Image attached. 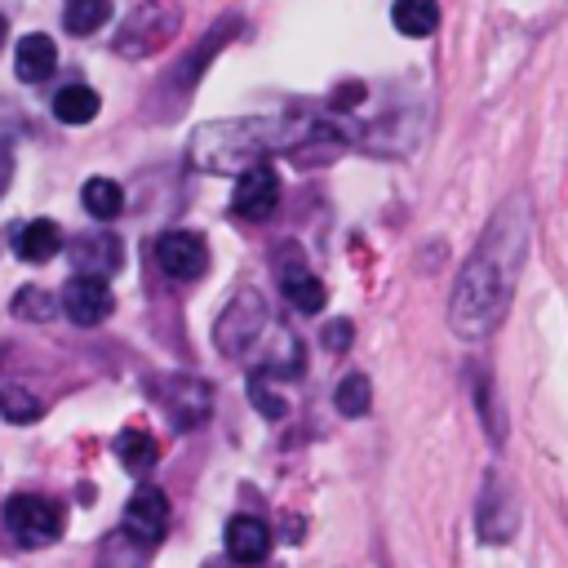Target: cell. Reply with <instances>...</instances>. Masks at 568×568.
<instances>
[{
	"label": "cell",
	"mask_w": 568,
	"mask_h": 568,
	"mask_svg": "<svg viewBox=\"0 0 568 568\" xmlns=\"http://www.w3.org/2000/svg\"><path fill=\"white\" fill-rule=\"evenodd\" d=\"M155 262L169 280H200L209 266V244L195 231H164L155 240Z\"/></svg>",
	"instance_id": "52a82bcc"
},
{
	"label": "cell",
	"mask_w": 568,
	"mask_h": 568,
	"mask_svg": "<svg viewBox=\"0 0 568 568\" xmlns=\"http://www.w3.org/2000/svg\"><path fill=\"white\" fill-rule=\"evenodd\" d=\"M355 142V124L324 115H240L209 120L191 133V164L204 173H244L266 155H297L306 164L328 160Z\"/></svg>",
	"instance_id": "6da1fadb"
},
{
	"label": "cell",
	"mask_w": 568,
	"mask_h": 568,
	"mask_svg": "<svg viewBox=\"0 0 568 568\" xmlns=\"http://www.w3.org/2000/svg\"><path fill=\"white\" fill-rule=\"evenodd\" d=\"M248 399H253L266 417H284V408H288V404L275 395V386L266 382V373H253V377H248Z\"/></svg>",
	"instance_id": "cb8c5ba5"
},
{
	"label": "cell",
	"mask_w": 568,
	"mask_h": 568,
	"mask_svg": "<svg viewBox=\"0 0 568 568\" xmlns=\"http://www.w3.org/2000/svg\"><path fill=\"white\" fill-rule=\"evenodd\" d=\"M98 93L89 89V84H67V89H58L53 93V115L62 120V124H89L93 115H98Z\"/></svg>",
	"instance_id": "e0dca14e"
},
{
	"label": "cell",
	"mask_w": 568,
	"mask_h": 568,
	"mask_svg": "<svg viewBox=\"0 0 568 568\" xmlns=\"http://www.w3.org/2000/svg\"><path fill=\"white\" fill-rule=\"evenodd\" d=\"M0 413L9 417V422H36L40 417V399L31 395V390H22V386H0Z\"/></svg>",
	"instance_id": "7402d4cb"
},
{
	"label": "cell",
	"mask_w": 568,
	"mask_h": 568,
	"mask_svg": "<svg viewBox=\"0 0 568 568\" xmlns=\"http://www.w3.org/2000/svg\"><path fill=\"white\" fill-rule=\"evenodd\" d=\"M275 204H280V178H275V169H271L266 160L253 164V169H244V173L235 178V195H231L235 217H244V222H266V217L275 213Z\"/></svg>",
	"instance_id": "5b68a950"
},
{
	"label": "cell",
	"mask_w": 568,
	"mask_h": 568,
	"mask_svg": "<svg viewBox=\"0 0 568 568\" xmlns=\"http://www.w3.org/2000/svg\"><path fill=\"white\" fill-rule=\"evenodd\" d=\"M390 22H395L399 36L422 40V36H430L439 27V0H395L390 4Z\"/></svg>",
	"instance_id": "2e32d148"
},
{
	"label": "cell",
	"mask_w": 568,
	"mask_h": 568,
	"mask_svg": "<svg viewBox=\"0 0 568 568\" xmlns=\"http://www.w3.org/2000/svg\"><path fill=\"white\" fill-rule=\"evenodd\" d=\"M62 248V231L49 217H31L22 231H13V253L22 262H49Z\"/></svg>",
	"instance_id": "5bb4252c"
},
{
	"label": "cell",
	"mask_w": 568,
	"mask_h": 568,
	"mask_svg": "<svg viewBox=\"0 0 568 568\" xmlns=\"http://www.w3.org/2000/svg\"><path fill=\"white\" fill-rule=\"evenodd\" d=\"M80 204H84L93 217L111 222V217L124 213V191H120V182H111V178H89V182L80 186Z\"/></svg>",
	"instance_id": "ac0fdd59"
},
{
	"label": "cell",
	"mask_w": 568,
	"mask_h": 568,
	"mask_svg": "<svg viewBox=\"0 0 568 568\" xmlns=\"http://www.w3.org/2000/svg\"><path fill=\"white\" fill-rule=\"evenodd\" d=\"M333 404H337L342 417H364L368 404H373V386H368V377H364V373H346V377L337 382V390H333Z\"/></svg>",
	"instance_id": "44dd1931"
},
{
	"label": "cell",
	"mask_w": 568,
	"mask_h": 568,
	"mask_svg": "<svg viewBox=\"0 0 568 568\" xmlns=\"http://www.w3.org/2000/svg\"><path fill=\"white\" fill-rule=\"evenodd\" d=\"M120 262H124V244H120V235H111V231H93V235H80V240L71 244V266H75L80 275L106 280V275L120 271Z\"/></svg>",
	"instance_id": "30bf717a"
},
{
	"label": "cell",
	"mask_w": 568,
	"mask_h": 568,
	"mask_svg": "<svg viewBox=\"0 0 568 568\" xmlns=\"http://www.w3.org/2000/svg\"><path fill=\"white\" fill-rule=\"evenodd\" d=\"M359 98H364V84L359 80H346V84L333 89V106H355Z\"/></svg>",
	"instance_id": "484cf974"
},
{
	"label": "cell",
	"mask_w": 568,
	"mask_h": 568,
	"mask_svg": "<svg viewBox=\"0 0 568 568\" xmlns=\"http://www.w3.org/2000/svg\"><path fill=\"white\" fill-rule=\"evenodd\" d=\"M9 182H13V151L9 142H0V195L9 191Z\"/></svg>",
	"instance_id": "4316f807"
},
{
	"label": "cell",
	"mask_w": 568,
	"mask_h": 568,
	"mask_svg": "<svg viewBox=\"0 0 568 568\" xmlns=\"http://www.w3.org/2000/svg\"><path fill=\"white\" fill-rule=\"evenodd\" d=\"M524 244H528V204L524 195H510L493 213L488 231L479 235V244L470 248L457 275V288L448 302V328L462 342H484L501 324L515 293L519 262H524Z\"/></svg>",
	"instance_id": "7a4b0ae2"
},
{
	"label": "cell",
	"mask_w": 568,
	"mask_h": 568,
	"mask_svg": "<svg viewBox=\"0 0 568 568\" xmlns=\"http://www.w3.org/2000/svg\"><path fill=\"white\" fill-rule=\"evenodd\" d=\"M351 337H355V324H351V320H333V324H324V346H328V351H346Z\"/></svg>",
	"instance_id": "d4e9b609"
},
{
	"label": "cell",
	"mask_w": 568,
	"mask_h": 568,
	"mask_svg": "<svg viewBox=\"0 0 568 568\" xmlns=\"http://www.w3.org/2000/svg\"><path fill=\"white\" fill-rule=\"evenodd\" d=\"M266 328H271V320H266L262 297H257V293H240L235 306L217 320V346H222L226 355H244L248 346L262 342Z\"/></svg>",
	"instance_id": "277c9868"
},
{
	"label": "cell",
	"mask_w": 568,
	"mask_h": 568,
	"mask_svg": "<svg viewBox=\"0 0 568 568\" xmlns=\"http://www.w3.org/2000/svg\"><path fill=\"white\" fill-rule=\"evenodd\" d=\"M280 288H284L288 306H293V311H302V315H315V311H324V302H328L324 284H320L306 266H288V271L280 275Z\"/></svg>",
	"instance_id": "9a60e30c"
},
{
	"label": "cell",
	"mask_w": 568,
	"mask_h": 568,
	"mask_svg": "<svg viewBox=\"0 0 568 568\" xmlns=\"http://www.w3.org/2000/svg\"><path fill=\"white\" fill-rule=\"evenodd\" d=\"M515 501H510V493L501 488V479H488V488H484V497H479V515H475V532H479V541H506L510 532H515Z\"/></svg>",
	"instance_id": "8fae6325"
},
{
	"label": "cell",
	"mask_w": 568,
	"mask_h": 568,
	"mask_svg": "<svg viewBox=\"0 0 568 568\" xmlns=\"http://www.w3.org/2000/svg\"><path fill=\"white\" fill-rule=\"evenodd\" d=\"M13 315H27V320H49L53 315V297L44 288H18L13 293Z\"/></svg>",
	"instance_id": "603a6c76"
},
{
	"label": "cell",
	"mask_w": 568,
	"mask_h": 568,
	"mask_svg": "<svg viewBox=\"0 0 568 568\" xmlns=\"http://www.w3.org/2000/svg\"><path fill=\"white\" fill-rule=\"evenodd\" d=\"M160 399H164V408H169V417H173L178 430L200 426L209 417V408H213V390L204 382H195V377H169L160 386Z\"/></svg>",
	"instance_id": "9c48e42d"
},
{
	"label": "cell",
	"mask_w": 568,
	"mask_h": 568,
	"mask_svg": "<svg viewBox=\"0 0 568 568\" xmlns=\"http://www.w3.org/2000/svg\"><path fill=\"white\" fill-rule=\"evenodd\" d=\"M271 550V528L257 515H235L226 524V555L235 564H262Z\"/></svg>",
	"instance_id": "7c38bea8"
},
{
	"label": "cell",
	"mask_w": 568,
	"mask_h": 568,
	"mask_svg": "<svg viewBox=\"0 0 568 568\" xmlns=\"http://www.w3.org/2000/svg\"><path fill=\"white\" fill-rule=\"evenodd\" d=\"M164 528H169V497L160 493V484H138L124 506V532L138 546H155Z\"/></svg>",
	"instance_id": "8992f818"
},
{
	"label": "cell",
	"mask_w": 568,
	"mask_h": 568,
	"mask_svg": "<svg viewBox=\"0 0 568 568\" xmlns=\"http://www.w3.org/2000/svg\"><path fill=\"white\" fill-rule=\"evenodd\" d=\"M53 67H58V44H53L44 31H31V36L18 40V49H13V71H18V80L40 84V80L53 75Z\"/></svg>",
	"instance_id": "4fadbf2b"
},
{
	"label": "cell",
	"mask_w": 568,
	"mask_h": 568,
	"mask_svg": "<svg viewBox=\"0 0 568 568\" xmlns=\"http://www.w3.org/2000/svg\"><path fill=\"white\" fill-rule=\"evenodd\" d=\"M62 22H67L71 36H93L111 22V0H67Z\"/></svg>",
	"instance_id": "d6986e66"
},
{
	"label": "cell",
	"mask_w": 568,
	"mask_h": 568,
	"mask_svg": "<svg viewBox=\"0 0 568 568\" xmlns=\"http://www.w3.org/2000/svg\"><path fill=\"white\" fill-rule=\"evenodd\" d=\"M0 40H4V22H0Z\"/></svg>",
	"instance_id": "83f0119b"
},
{
	"label": "cell",
	"mask_w": 568,
	"mask_h": 568,
	"mask_svg": "<svg viewBox=\"0 0 568 568\" xmlns=\"http://www.w3.org/2000/svg\"><path fill=\"white\" fill-rule=\"evenodd\" d=\"M115 457L124 462V470L146 475V470L155 466L160 448H155V439H151L146 430H120V439H115Z\"/></svg>",
	"instance_id": "ffe728a7"
},
{
	"label": "cell",
	"mask_w": 568,
	"mask_h": 568,
	"mask_svg": "<svg viewBox=\"0 0 568 568\" xmlns=\"http://www.w3.org/2000/svg\"><path fill=\"white\" fill-rule=\"evenodd\" d=\"M58 306L67 311L71 324L89 328V324H102L111 315V288L98 275H71L67 288H62V297H58Z\"/></svg>",
	"instance_id": "ba28073f"
},
{
	"label": "cell",
	"mask_w": 568,
	"mask_h": 568,
	"mask_svg": "<svg viewBox=\"0 0 568 568\" xmlns=\"http://www.w3.org/2000/svg\"><path fill=\"white\" fill-rule=\"evenodd\" d=\"M4 528L22 546H44L62 532V510H58V501H49L40 493H13L4 501Z\"/></svg>",
	"instance_id": "3957f363"
}]
</instances>
